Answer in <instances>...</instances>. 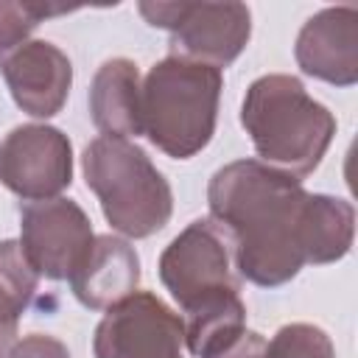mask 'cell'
<instances>
[{
	"label": "cell",
	"mask_w": 358,
	"mask_h": 358,
	"mask_svg": "<svg viewBox=\"0 0 358 358\" xmlns=\"http://www.w3.org/2000/svg\"><path fill=\"white\" fill-rule=\"evenodd\" d=\"M95 232L73 199H45L20 207V249L48 280H70L92 249Z\"/></svg>",
	"instance_id": "cell-7"
},
{
	"label": "cell",
	"mask_w": 358,
	"mask_h": 358,
	"mask_svg": "<svg viewBox=\"0 0 358 358\" xmlns=\"http://www.w3.org/2000/svg\"><path fill=\"white\" fill-rule=\"evenodd\" d=\"M11 344H14V336H8V333H3V330H0V358H8Z\"/></svg>",
	"instance_id": "cell-20"
},
{
	"label": "cell",
	"mask_w": 358,
	"mask_h": 358,
	"mask_svg": "<svg viewBox=\"0 0 358 358\" xmlns=\"http://www.w3.org/2000/svg\"><path fill=\"white\" fill-rule=\"evenodd\" d=\"M241 123L263 165L294 179L313 173L336 134L333 112L308 95L296 76L268 73L249 84Z\"/></svg>",
	"instance_id": "cell-2"
},
{
	"label": "cell",
	"mask_w": 358,
	"mask_h": 358,
	"mask_svg": "<svg viewBox=\"0 0 358 358\" xmlns=\"http://www.w3.org/2000/svg\"><path fill=\"white\" fill-rule=\"evenodd\" d=\"M0 182L22 201L56 199L73 182V145L56 126L25 123L0 140Z\"/></svg>",
	"instance_id": "cell-9"
},
{
	"label": "cell",
	"mask_w": 358,
	"mask_h": 358,
	"mask_svg": "<svg viewBox=\"0 0 358 358\" xmlns=\"http://www.w3.org/2000/svg\"><path fill=\"white\" fill-rule=\"evenodd\" d=\"M266 358H336V350L322 327L308 322H291L274 333Z\"/></svg>",
	"instance_id": "cell-17"
},
{
	"label": "cell",
	"mask_w": 358,
	"mask_h": 358,
	"mask_svg": "<svg viewBox=\"0 0 358 358\" xmlns=\"http://www.w3.org/2000/svg\"><path fill=\"white\" fill-rule=\"evenodd\" d=\"M159 280L187 313L204 302L241 291L232 243L213 218L187 224L159 255Z\"/></svg>",
	"instance_id": "cell-6"
},
{
	"label": "cell",
	"mask_w": 358,
	"mask_h": 358,
	"mask_svg": "<svg viewBox=\"0 0 358 358\" xmlns=\"http://www.w3.org/2000/svg\"><path fill=\"white\" fill-rule=\"evenodd\" d=\"M76 299L90 310H109L140 285V257L117 235H95L81 268L70 277Z\"/></svg>",
	"instance_id": "cell-12"
},
{
	"label": "cell",
	"mask_w": 358,
	"mask_h": 358,
	"mask_svg": "<svg viewBox=\"0 0 358 358\" xmlns=\"http://www.w3.org/2000/svg\"><path fill=\"white\" fill-rule=\"evenodd\" d=\"M81 168L115 232L137 241L171 221V185L137 143L101 134L84 148Z\"/></svg>",
	"instance_id": "cell-4"
},
{
	"label": "cell",
	"mask_w": 358,
	"mask_h": 358,
	"mask_svg": "<svg viewBox=\"0 0 358 358\" xmlns=\"http://www.w3.org/2000/svg\"><path fill=\"white\" fill-rule=\"evenodd\" d=\"M305 201L308 190L299 179L260 159H235L213 173L207 204L232 243L238 277L277 288L302 271Z\"/></svg>",
	"instance_id": "cell-1"
},
{
	"label": "cell",
	"mask_w": 358,
	"mask_h": 358,
	"mask_svg": "<svg viewBox=\"0 0 358 358\" xmlns=\"http://www.w3.org/2000/svg\"><path fill=\"white\" fill-rule=\"evenodd\" d=\"M39 274L25 260L20 241H0V330L17 336V322L36 294Z\"/></svg>",
	"instance_id": "cell-15"
},
{
	"label": "cell",
	"mask_w": 358,
	"mask_h": 358,
	"mask_svg": "<svg viewBox=\"0 0 358 358\" xmlns=\"http://www.w3.org/2000/svg\"><path fill=\"white\" fill-rule=\"evenodd\" d=\"M355 235V210L347 199L327 193H308L302 215V249L305 263L324 266L341 260Z\"/></svg>",
	"instance_id": "cell-14"
},
{
	"label": "cell",
	"mask_w": 358,
	"mask_h": 358,
	"mask_svg": "<svg viewBox=\"0 0 358 358\" xmlns=\"http://www.w3.org/2000/svg\"><path fill=\"white\" fill-rule=\"evenodd\" d=\"M14 103L31 117H53L67 103L73 64L64 50L45 39H28L0 62Z\"/></svg>",
	"instance_id": "cell-10"
},
{
	"label": "cell",
	"mask_w": 358,
	"mask_h": 358,
	"mask_svg": "<svg viewBox=\"0 0 358 358\" xmlns=\"http://www.w3.org/2000/svg\"><path fill=\"white\" fill-rule=\"evenodd\" d=\"M221 87V70L165 56L140 87V134L173 159L196 157L215 134Z\"/></svg>",
	"instance_id": "cell-3"
},
{
	"label": "cell",
	"mask_w": 358,
	"mask_h": 358,
	"mask_svg": "<svg viewBox=\"0 0 358 358\" xmlns=\"http://www.w3.org/2000/svg\"><path fill=\"white\" fill-rule=\"evenodd\" d=\"M76 11L73 6H53V3H11L0 0V62L28 42L31 31L45 22L48 17H59Z\"/></svg>",
	"instance_id": "cell-16"
},
{
	"label": "cell",
	"mask_w": 358,
	"mask_h": 358,
	"mask_svg": "<svg viewBox=\"0 0 358 358\" xmlns=\"http://www.w3.org/2000/svg\"><path fill=\"white\" fill-rule=\"evenodd\" d=\"M266 350H268V341H266L260 333L243 327L238 336L227 338V341H224L218 350H213L207 358H266Z\"/></svg>",
	"instance_id": "cell-18"
},
{
	"label": "cell",
	"mask_w": 358,
	"mask_h": 358,
	"mask_svg": "<svg viewBox=\"0 0 358 358\" xmlns=\"http://www.w3.org/2000/svg\"><path fill=\"white\" fill-rule=\"evenodd\" d=\"M294 56L305 76L352 87L358 81V8L330 6L313 14L299 28Z\"/></svg>",
	"instance_id": "cell-11"
},
{
	"label": "cell",
	"mask_w": 358,
	"mask_h": 358,
	"mask_svg": "<svg viewBox=\"0 0 358 358\" xmlns=\"http://www.w3.org/2000/svg\"><path fill=\"white\" fill-rule=\"evenodd\" d=\"M140 70L131 59H109L98 67L90 84V115L103 137L140 134Z\"/></svg>",
	"instance_id": "cell-13"
},
{
	"label": "cell",
	"mask_w": 358,
	"mask_h": 358,
	"mask_svg": "<svg viewBox=\"0 0 358 358\" xmlns=\"http://www.w3.org/2000/svg\"><path fill=\"white\" fill-rule=\"evenodd\" d=\"M154 28L171 31V56L229 67L252 36V11L243 3H140Z\"/></svg>",
	"instance_id": "cell-5"
},
{
	"label": "cell",
	"mask_w": 358,
	"mask_h": 358,
	"mask_svg": "<svg viewBox=\"0 0 358 358\" xmlns=\"http://www.w3.org/2000/svg\"><path fill=\"white\" fill-rule=\"evenodd\" d=\"M8 358H73V355L59 338L45 333H31L22 341L11 344Z\"/></svg>",
	"instance_id": "cell-19"
},
{
	"label": "cell",
	"mask_w": 358,
	"mask_h": 358,
	"mask_svg": "<svg viewBox=\"0 0 358 358\" xmlns=\"http://www.w3.org/2000/svg\"><path fill=\"white\" fill-rule=\"evenodd\" d=\"M185 322L157 294L134 291L98 322L95 358H185Z\"/></svg>",
	"instance_id": "cell-8"
}]
</instances>
